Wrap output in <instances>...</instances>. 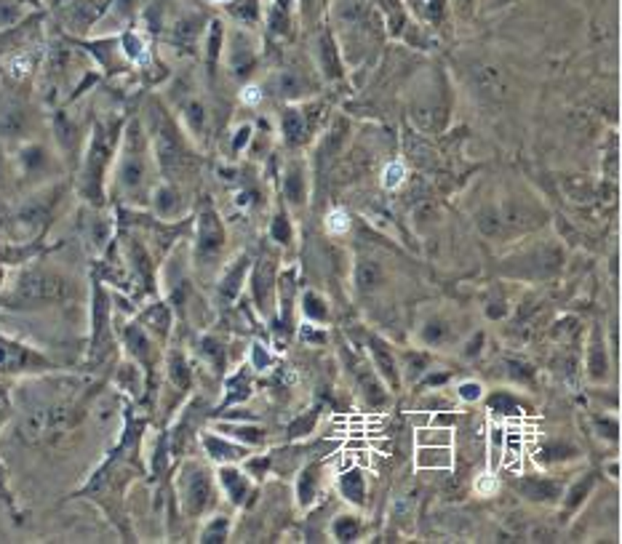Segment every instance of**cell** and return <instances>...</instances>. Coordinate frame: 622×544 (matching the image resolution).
Returning <instances> with one entry per match:
<instances>
[{
	"label": "cell",
	"instance_id": "obj_1",
	"mask_svg": "<svg viewBox=\"0 0 622 544\" xmlns=\"http://www.w3.org/2000/svg\"><path fill=\"white\" fill-rule=\"evenodd\" d=\"M16 293L27 302H51V299H62L67 293V283L56 275H48V272H29L22 278Z\"/></svg>",
	"mask_w": 622,
	"mask_h": 544
},
{
	"label": "cell",
	"instance_id": "obj_2",
	"mask_svg": "<svg viewBox=\"0 0 622 544\" xmlns=\"http://www.w3.org/2000/svg\"><path fill=\"white\" fill-rule=\"evenodd\" d=\"M182 489H185V507H187L192 515H198L203 512L206 507L211 505V483L206 478V472H203L198 465H190L187 472H185V480H182Z\"/></svg>",
	"mask_w": 622,
	"mask_h": 544
},
{
	"label": "cell",
	"instance_id": "obj_3",
	"mask_svg": "<svg viewBox=\"0 0 622 544\" xmlns=\"http://www.w3.org/2000/svg\"><path fill=\"white\" fill-rule=\"evenodd\" d=\"M222 246V227L214 213H203L198 227V253H214Z\"/></svg>",
	"mask_w": 622,
	"mask_h": 544
},
{
	"label": "cell",
	"instance_id": "obj_4",
	"mask_svg": "<svg viewBox=\"0 0 622 544\" xmlns=\"http://www.w3.org/2000/svg\"><path fill=\"white\" fill-rule=\"evenodd\" d=\"M382 278H385V275H382V267H379L377 262H371V259H361L358 267H355V286L364 293L379 288V286H382Z\"/></svg>",
	"mask_w": 622,
	"mask_h": 544
},
{
	"label": "cell",
	"instance_id": "obj_5",
	"mask_svg": "<svg viewBox=\"0 0 622 544\" xmlns=\"http://www.w3.org/2000/svg\"><path fill=\"white\" fill-rule=\"evenodd\" d=\"M270 83L272 88H275V93L284 96V99H297L299 93L305 91V80L299 78L297 72H291V69H284V72L272 75Z\"/></svg>",
	"mask_w": 622,
	"mask_h": 544
},
{
	"label": "cell",
	"instance_id": "obj_6",
	"mask_svg": "<svg viewBox=\"0 0 622 544\" xmlns=\"http://www.w3.org/2000/svg\"><path fill=\"white\" fill-rule=\"evenodd\" d=\"M142 176H145V166L139 158H126L121 166V182L126 185V190H134V187L142 185Z\"/></svg>",
	"mask_w": 622,
	"mask_h": 544
},
{
	"label": "cell",
	"instance_id": "obj_7",
	"mask_svg": "<svg viewBox=\"0 0 622 544\" xmlns=\"http://www.w3.org/2000/svg\"><path fill=\"white\" fill-rule=\"evenodd\" d=\"M339 489H342V493H345L350 502H364V478H361L358 470L345 472L342 480H339Z\"/></svg>",
	"mask_w": 622,
	"mask_h": 544
},
{
	"label": "cell",
	"instance_id": "obj_8",
	"mask_svg": "<svg viewBox=\"0 0 622 544\" xmlns=\"http://www.w3.org/2000/svg\"><path fill=\"white\" fill-rule=\"evenodd\" d=\"M219 478H222V483H225V489H227V493H230V499H235V502H241L246 496V480L244 475L238 472V470H230V467H225L222 472H219Z\"/></svg>",
	"mask_w": 622,
	"mask_h": 544
},
{
	"label": "cell",
	"instance_id": "obj_9",
	"mask_svg": "<svg viewBox=\"0 0 622 544\" xmlns=\"http://www.w3.org/2000/svg\"><path fill=\"white\" fill-rule=\"evenodd\" d=\"M206 449L211 451L214 459H238V456H244L241 449H235V446H230V443H222V440H217V438L206 440Z\"/></svg>",
	"mask_w": 622,
	"mask_h": 544
},
{
	"label": "cell",
	"instance_id": "obj_10",
	"mask_svg": "<svg viewBox=\"0 0 622 544\" xmlns=\"http://www.w3.org/2000/svg\"><path fill=\"white\" fill-rule=\"evenodd\" d=\"M284 131H286V139H289V142H297L299 136L305 133V123H302V115H299V112H294V110L286 112Z\"/></svg>",
	"mask_w": 622,
	"mask_h": 544
},
{
	"label": "cell",
	"instance_id": "obj_11",
	"mask_svg": "<svg viewBox=\"0 0 622 544\" xmlns=\"http://www.w3.org/2000/svg\"><path fill=\"white\" fill-rule=\"evenodd\" d=\"M371 345H374V358H377V363H379V371L385 373L392 385H395V363H392L390 352H388V350H382V345H379V342H371Z\"/></svg>",
	"mask_w": 622,
	"mask_h": 544
},
{
	"label": "cell",
	"instance_id": "obj_12",
	"mask_svg": "<svg viewBox=\"0 0 622 544\" xmlns=\"http://www.w3.org/2000/svg\"><path fill=\"white\" fill-rule=\"evenodd\" d=\"M348 227H350V219H348V213L345 211H331L326 216V230L331 232V235H339V232H348Z\"/></svg>",
	"mask_w": 622,
	"mask_h": 544
},
{
	"label": "cell",
	"instance_id": "obj_13",
	"mask_svg": "<svg viewBox=\"0 0 622 544\" xmlns=\"http://www.w3.org/2000/svg\"><path fill=\"white\" fill-rule=\"evenodd\" d=\"M449 465V451L446 446L438 451H422L420 453V467H446Z\"/></svg>",
	"mask_w": 622,
	"mask_h": 544
},
{
	"label": "cell",
	"instance_id": "obj_14",
	"mask_svg": "<svg viewBox=\"0 0 622 544\" xmlns=\"http://www.w3.org/2000/svg\"><path fill=\"white\" fill-rule=\"evenodd\" d=\"M286 192L291 200H302L305 198V179H302V171H291L289 179H286Z\"/></svg>",
	"mask_w": 622,
	"mask_h": 544
},
{
	"label": "cell",
	"instance_id": "obj_15",
	"mask_svg": "<svg viewBox=\"0 0 622 544\" xmlns=\"http://www.w3.org/2000/svg\"><path fill=\"white\" fill-rule=\"evenodd\" d=\"M305 312H307L312 320H326L324 299H318L315 293H307V296H305Z\"/></svg>",
	"mask_w": 622,
	"mask_h": 544
},
{
	"label": "cell",
	"instance_id": "obj_16",
	"mask_svg": "<svg viewBox=\"0 0 622 544\" xmlns=\"http://www.w3.org/2000/svg\"><path fill=\"white\" fill-rule=\"evenodd\" d=\"M355 531H358V523L352 518H339L337 526H334V533H337L342 542H350L355 539Z\"/></svg>",
	"mask_w": 622,
	"mask_h": 544
},
{
	"label": "cell",
	"instance_id": "obj_17",
	"mask_svg": "<svg viewBox=\"0 0 622 544\" xmlns=\"http://www.w3.org/2000/svg\"><path fill=\"white\" fill-rule=\"evenodd\" d=\"M404 182V166L401 163H390L388 168H385V179H382V185L385 187H398Z\"/></svg>",
	"mask_w": 622,
	"mask_h": 544
},
{
	"label": "cell",
	"instance_id": "obj_18",
	"mask_svg": "<svg viewBox=\"0 0 622 544\" xmlns=\"http://www.w3.org/2000/svg\"><path fill=\"white\" fill-rule=\"evenodd\" d=\"M185 115H187V123H190V128H192V131H198V128L203 126V120H206V112H203V107L198 105V102H190Z\"/></svg>",
	"mask_w": 622,
	"mask_h": 544
},
{
	"label": "cell",
	"instance_id": "obj_19",
	"mask_svg": "<svg viewBox=\"0 0 622 544\" xmlns=\"http://www.w3.org/2000/svg\"><path fill=\"white\" fill-rule=\"evenodd\" d=\"M225 533H227V520L219 518L214 526H209V531L203 533V539H206V542H222V539H225Z\"/></svg>",
	"mask_w": 622,
	"mask_h": 544
},
{
	"label": "cell",
	"instance_id": "obj_20",
	"mask_svg": "<svg viewBox=\"0 0 622 544\" xmlns=\"http://www.w3.org/2000/svg\"><path fill=\"white\" fill-rule=\"evenodd\" d=\"M444 333H446V326H444V323H430V326L425 329V339H428V342H441Z\"/></svg>",
	"mask_w": 622,
	"mask_h": 544
},
{
	"label": "cell",
	"instance_id": "obj_21",
	"mask_svg": "<svg viewBox=\"0 0 622 544\" xmlns=\"http://www.w3.org/2000/svg\"><path fill=\"white\" fill-rule=\"evenodd\" d=\"M460 395L465 400H475V398H481V395H484V390H481V385H478V382H470V385L460 387Z\"/></svg>",
	"mask_w": 622,
	"mask_h": 544
},
{
	"label": "cell",
	"instance_id": "obj_22",
	"mask_svg": "<svg viewBox=\"0 0 622 544\" xmlns=\"http://www.w3.org/2000/svg\"><path fill=\"white\" fill-rule=\"evenodd\" d=\"M158 203H161V213H171V211H174V206H176V195L171 192V190H163Z\"/></svg>",
	"mask_w": 622,
	"mask_h": 544
},
{
	"label": "cell",
	"instance_id": "obj_23",
	"mask_svg": "<svg viewBox=\"0 0 622 544\" xmlns=\"http://www.w3.org/2000/svg\"><path fill=\"white\" fill-rule=\"evenodd\" d=\"M475 489H478V493H484V496H487V493H494L497 491V480L491 478V475H484V478L478 480Z\"/></svg>",
	"mask_w": 622,
	"mask_h": 544
},
{
	"label": "cell",
	"instance_id": "obj_24",
	"mask_svg": "<svg viewBox=\"0 0 622 544\" xmlns=\"http://www.w3.org/2000/svg\"><path fill=\"white\" fill-rule=\"evenodd\" d=\"M244 102H246V105H257V102H259V88H246Z\"/></svg>",
	"mask_w": 622,
	"mask_h": 544
},
{
	"label": "cell",
	"instance_id": "obj_25",
	"mask_svg": "<svg viewBox=\"0 0 622 544\" xmlns=\"http://www.w3.org/2000/svg\"><path fill=\"white\" fill-rule=\"evenodd\" d=\"M217 3H225V0H217Z\"/></svg>",
	"mask_w": 622,
	"mask_h": 544
}]
</instances>
